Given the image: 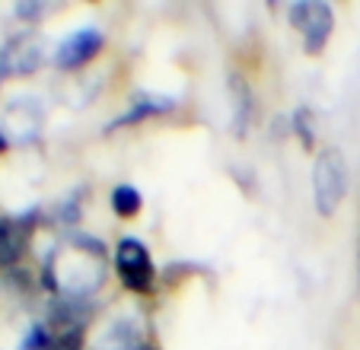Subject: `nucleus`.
<instances>
[{
	"mask_svg": "<svg viewBox=\"0 0 360 350\" xmlns=\"http://www.w3.org/2000/svg\"><path fill=\"white\" fill-rule=\"evenodd\" d=\"M10 147V141H7V134H4V131H0V153H4V150Z\"/></svg>",
	"mask_w": 360,
	"mask_h": 350,
	"instance_id": "14",
	"label": "nucleus"
},
{
	"mask_svg": "<svg viewBox=\"0 0 360 350\" xmlns=\"http://www.w3.org/2000/svg\"><path fill=\"white\" fill-rule=\"evenodd\" d=\"M45 58H48L45 35L35 32V29H22V32H16L0 48V80L35 74L45 64Z\"/></svg>",
	"mask_w": 360,
	"mask_h": 350,
	"instance_id": "3",
	"label": "nucleus"
},
{
	"mask_svg": "<svg viewBox=\"0 0 360 350\" xmlns=\"http://www.w3.org/2000/svg\"><path fill=\"white\" fill-rule=\"evenodd\" d=\"M230 99H233V124H236V134L243 137L245 128H249V122H252L255 102H252L249 83H245L239 74H230Z\"/></svg>",
	"mask_w": 360,
	"mask_h": 350,
	"instance_id": "10",
	"label": "nucleus"
},
{
	"mask_svg": "<svg viewBox=\"0 0 360 350\" xmlns=\"http://www.w3.org/2000/svg\"><path fill=\"white\" fill-rule=\"evenodd\" d=\"M172 108H176V102H172L169 96H150V93H143V96H137V99L131 102L128 112H124L122 118H115V122H112V131L124 128V124H137V122H147V118H157V115H166V112H172Z\"/></svg>",
	"mask_w": 360,
	"mask_h": 350,
	"instance_id": "8",
	"label": "nucleus"
},
{
	"mask_svg": "<svg viewBox=\"0 0 360 350\" xmlns=\"http://www.w3.org/2000/svg\"><path fill=\"white\" fill-rule=\"evenodd\" d=\"M293 134L300 137V143H303L306 150L316 147V112L309 105L293 112Z\"/></svg>",
	"mask_w": 360,
	"mask_h": 350,
	"instance_id": "12",
	"label": "nucleus"
},
{
	"mask_svg": "<svg viewBox=\"0 0 360 350\" xmlns=\"http://www.w3.org/2000/svg\"><path fill=\"white\" fill-rule=\"evenodd\" d=\"M26 220H0V268H13L26 252Z\"/></svg>",
	"mask_w": 360,
	"mask_h": 350,
	"instance_id": "9",
	"label": "nucleus"
},
{
	"mask_svg": "<svg viewBox=\"0 0 360 350\" xmlns=\"http://www.w3.org/2000/svg\"><path fill=\"white\" fill-rule=\"evenodd\" d=\"M41 128V108L32 105V99H16L7 105L0 131L7 134L10 143H29Z\"/></svg>",
	"mask_w": 360,
	"mask_h": 350,
	"instance_id": "7",
	"label": "nucleus"
},
{
	"mask_svg": "<svg viewBox=\"0 0 360 350\" xmlns=\"http://www.w3.org/2000/svg\"><path fill=\"white\" fill-rule=\"evenodd\" d=\"M290 22L293 29L303 32V48L309 54H319L326 48V41L332 39L335 29V13L328 4L322 0H300L290 7Z\"/></svg>",
	"mask_w": 360,
	"mask_h": 350,
	"instance_id": "4",
	"label": "nucleus"
},
{
	"mask_svg": "<svg viewBox=\"0 0 360 350\" xmlns=\"http://www.w3.org/2000/svg\"><path fill=\"white\" fill-rule=\"evenodd\" d=\"M357 287H360V249H357Z\"/></svg>",
	"mask_w": 360,
	"mask_h": 350,
	"instance_id": "15",
	"label": "nucleus"
},
{
	"mask_svg": "<svg viewBox=\"0 0 360 350\" xmlns=\"http://www.w3.org/2000/svg\"><path fill=\"white\" fill-rule=\"evenodd\" d=\"M45 13H48L45 4H16V16L26 22H39Z\"/></svg>",
	"mask_w": 360,
	"mask_h": 350,
	"instance_id": "13",
	"label": "nucleus"
},
{
	"mask_svg": "<svg viewBox=\"0 0 360 350\" xmlns=\"http://www.w3.org/2000/svg\"><path fill=\"white\" fill-rule=\"evenodd\" d=\"M105 283V245L86 233L61 239L45 258V287L58 299L86 303Z\"/></svg>",
	"mask_w": 360,
	"mask_h": 350,
	"instance_id": "1",
	"label": "nucleus"
},
{
	"mask_svg": "<svg viewBox=\"0 0 360 350\" xmlns=\"http://www.w3.org/2000/svg\"><path fill=\"white\" fill-rule=\"evenodd\" d=\"M313 195L316 210L322 216H332L347 195V160L338 147H328L316 153L313 166Z\"/></svg>",
	"mask_w": 360,
	"mask_h": 350,
	"instance_id": "2",
	"label": "nucleus"
},
{
	"mask_svg": "<svg viewBox=\"0 0 360 350\" xmlns=\"http://www.w3.org/2000/svg\"><path fill=\"white\" fill-rule=\"evenodd\" d=\"M102 45H105V35H102L99 29H93V26L77 29V32H70L68 39L58 45L55 64L64 67V70H77V67H83V64L93 61L96 54L102 51Z\"/></svg>",
	"mask_w": 360,
	"mask_h": 350,
	"instance_id": "6",
	"label": "nucleus"
},
{
	"mask_svg": "<svg viewBox=\"0 0 360 350\" xmlns=\"http://www.w3.org/2000/svg\"><path fill=\"white\" fill-rule=\"evenodd\" d=\"M141 350H153V347H147V344H143V347H141Z\"/></svg>",
	"mask_w": 360,
	"mask_h": 350,
	"instance_id": "16",
	"label": "nucleus"
},
{
	"mask_svg": "<svg viewBox=\"0 0 360 350\" xmlns=\"http://www.w3.org/2000/svg\"><path fill=\"white\" fill-rule=\"evenodd\" d=\"M115 271L131 293H150L153 290V261L141 239H122L115 249Z\"/></svg>",
	"mask_w": 360,
	"mask_h": 350,
	"instance_id": "5",
	"label": "nucleus"
},
{
	"mask_svg": "<svg viewBox=\"0 0 360 350\" xmlns=\"http://www.w3.org/2000/svg\"><path fill=\"white\" fill-rule=\"evenodd\" d=\"M141 204H143V197L134 185H115V191H112V210H115L118 216L128 220V216L141 214Z\"/></svg>",
	"mask_w": 360,
	"mask_h": 350,
	"instance_id": "11",
	"label": "nucleus"
}]
</instances>
